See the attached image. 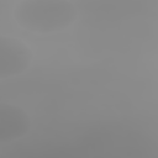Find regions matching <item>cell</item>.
<instances>
[{
    "label": "cell",
    "mask_w": 158,
    "mask_h": 158,
    "mask_svg": "<svg viewBox=\"0 0 158 158\" xmlns=\"http://www.w3.org/2000/svg\"><path fill=\"white\" fill-rule=\"evenodd\" d=\"M78 10L69 0H21L14 9L16 23L32 33H53L70 27Z\"/></svg>",
    "instance_id": "cell-1"
},
{
    "label": "cell",
    "mask_w": 158,
    "mask_h": 158,
    "mask_svg": "<svg viewBox=\"0 0 158 158\" xmlns=\"http://www.w3.org/2000/svg\"><path fill=\"white\" fill-rule=\"evenodd\" d=\"M31 49L21 40L10 36L0 37V79L22 74L31 64Z\"/></svg>",
    "instance_id": "cell-2"
},
{
    "label": "cell",
    "mask_w": 158,
    "mask_h": 158,
    "mask_svg": "<svg viewBox=\"0 0 158 158\" xmlns=\"http://www.w3.org/2000/svg\"><path fill=\"white\" fill-rule=\"evenodd\" d=\"M31 127L28 115L19 106L0 104V143L6 144L21 139Z\"/></svg>",
    "instance_id": "cell-3"
}]
</instances>
